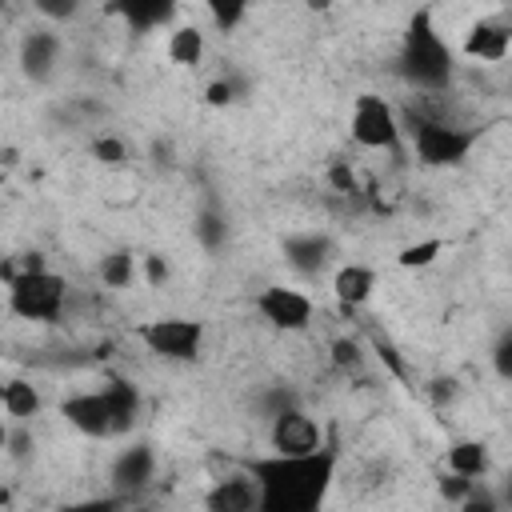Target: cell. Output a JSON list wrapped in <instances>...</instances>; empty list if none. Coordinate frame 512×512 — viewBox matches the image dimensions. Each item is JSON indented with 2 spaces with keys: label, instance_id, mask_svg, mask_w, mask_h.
I'll return each mask as SVG.
<instances>
[{
  "label": "cell",
  "instance_id": "1",
  "mask_svg": "<svg viewBox=\"0 0 512 512\" xmlns=\"http://www.w3.org/2000/svg\"><path fill=\"white\" fill-rule=\"evenodd\" d=\"M336 456L340 452L332 444H320L316 452H304V456L268 452L248 460L244 468L256 480L260 512H316L332 488Z\"/></svg>",
  "mask_w": 512,
  "mask_h": 512
},
{
  "label": "cell",
  "instance_id": "2",
  "mask_svg": "<svg viewBox=\"0 0 512 512\" xmlns=\"http://www.w3.org/2000/svg\"><path fill=\"white\" fill-rule=\"evenodd\" d=\"M396 72L420 92H444L452 84L456 60H452V48L444 44V36H440V28L432 20V8H416L412 12V20L404 28V40H400Z\"/></svg>",
  "mask_w": 512,
  "mask_h": 512
},
{
  "label": "cell",
  "instance_id": "3",
  "mask_svg": "<svg viewBox=\"0 0 512 512\" xmlns=\"http://www.w3.org/2000/svg\"><path fill=\"white\" fill-rule=\"evenodd\" d=\"M408 132H412V148H416L420 164H428V168H456L480 144V128H464V124H452V120H440L428 112H412Z\"/></svg>",
  "mask_w": 512,
  "mask_h": 512
},
{
  "label": "cell",
  "instance_id": "4",
  "mask_svg": "<svg viewBox=\"0 0 512 512\" xmlns=\"http://www.w3.org/2000/svg\"><path fill=\"white\" fill-rule=\"evenodd\" d=\"M68 304V280L52 268H32V272H16L8 280V308L20 320L32 324H56L64 316Z\"/></svg>",
  "mask_w": 512,
  "mask_h": 512
},
{
  "label": "cell",
  "instance_id": "5",
  "mask_svg": "<svg viewBox=\"0 0 512 512\" xmlns=\"http://www.w3.org/2000/svg\"><path fill=\"white\" fill-rule=\"evenodd\" d=\"M204 320L196 316H156V320H144L136 324V336L140 344L160 356V360H172V364H192L204 348Z\"/></svg>",
  "mask_w": 512,
  "mask_h": 512
},
{
  "label": "cell",
  "instance_id": "6",
  "mask_svg": "<svg viewBox=\"0 0 512 512\" xmlns=\"http://www.w3.org/2000/svg\"><path fill=\"white\" fill-rule=\"evenodd\" d=\"M348 128H352V140H356L360 148H376V152L400 148V132H404L396 108H392L384 96H376V92H360V96H356Z\"/></svg>",
  "mask_w": 512,
  "mask_h": 512
},
{
  "label": "cell",
  "instance_id": "7",
  "mask_svg": "<svg viewBox=\"0 0 512 512\" xmlns=\"http://www.w3.org/2000/svg\"><path fill=\"white\" fill-rule=\"evenodd\" d=\"M256 312L268 328L276 332H304L316 316L312 300L300 292V288H288V284H268L256 292Z\"/></svg>",
  "mask_w": 512,
  "mask_h": 512
},
{
  "label": "cell",
  "instance_id": "8",
  "mask_svg": "<svg viewBox=\"0 0 512 512\" xmlns=\"http://www.w3.org/2000/svg\"><path fill=\"white\" fill-rule=\"evenodd\" d=\"M268 444H272V452H284V456L316 452L320 448V424L300 404H288V408L268 416Z\"/></svg>",
  "mask_w": 512,
  "mask_h": 512
},
{
  "label": "cell",
  "instance_id": "9",
  "mask_svg": "<svg viewBox=\"0 0 512 512\" xmlns=\"http://www.w3.org/2000/svg\"><path fill=\"white\" fill-rule=\"evenodd\" d=\"M60 52H64L60 32H52V28H32V32L20 40V72H24L32 84H48V80L56 76Z\"/></svg>",
  "mask_w": 512,
  "mask_h": 512
},
{
  "label": "cell",
  "instance_id": "10",
  "mask_svg": "<svg viewBox=\"0 0 512 512\" xmlns=\"http://www.w3.org/2000/svg\"><path fill=\"white\" fill-rule=\"evenodd\" d=\"M108 480H112V488L120 496H132V492L148 488L156 480V452H152V444H128V448H120L116 460H112V468H108Z\"/></svg>",
  "mask_w": 512,
  "mask_h": 512
},
{
  "label": "cell",
  "instance_id": "11",
  "mask_svg": "<svg viewBox=\"0 0 512 512\" xmlns=\"http://www.w3.org/2000/svg\"><path fill=\"white\" fill-rule=\"evenodd\" d=\"M512 48V28L504 16H480L468 32H464V56L480 60V64H500Z\"/></svg>",
  "mask_w": 512,
  "mask_h": 512
},
{
  "label": "cell",
  "instance_id": "12",
  "mask_svg": "<svg viewBox=\"0 0 512 512\" xmlns=\"http://www.w3.org/2000/svg\"><path fill=\"white\" fill-rule=\"evenodd\" d=\"M336 256V244L328 232H296L284 240V260L300 276H320Z\"/></svg>",
  "mask_w": 512,
  "mask_h": 512
},
{
  "label": "cell",
  "instance_id": "13",
  "mask_svg": "<svg viewBox=\"0 0 512 512\" xmlns=\"http://www.w3.org/2000/svg\"><path fill=\"white\" fill-rule=\"evenodd\" d=\"M60 416H64L76 432H84V436H92V440H108V436H112V420H108L104 392H76V396L60 400Z\"/></svg>",
  "mask_w": 512,
  "mask_h": 512
},
{
  "label": "cell",
  "instance_id": "14",
  "mask_svg": "<svg viewBox=\"0 0 512 512\" xmlns=\"http://www.w3.org/2000/svg\"><path fill=\"white\" fill-rule=\"evenodd\" d=\"M104 392V404H108V420H112V436H124L140 424V412H144V396L132 380L124 376H108V384L100 388Z\"/></svg>",
  "mask_w": 512,
  "mask_h": 512
},
{
  "label": "cell",
  "instance_id": "15",
  "mask_svg": "<svg viewBox=\"0 0 512 512\" xmlns=\"http://www.w3.org/2000/svg\"><path fill=\"white\" fill-rule=\"evenodd\" d=\"M204 504H208L212 512H260V492H256V480H252L248 468H244V472H236V476L216 480V484L208 488Z\"/></svg>",
  "mask_w": 512,
  "mask_h": 512
},
{
  "label": "cell",
  "instance_id": "16",
  "mask_svg": "<svg viewBox=\"0 0 512 512\" xmlns=\"http://www.w3.org/2000/svg\"><path fill=\"white\" fill-rule=\"evenodd\" d=\"M372 292H376V268H368V264H340L332 272V296H336V304L344 312L364 308L372 300Z\"/></svg>",
  "mask_w": 512,
  "mask_h": 512
},
{
  "label": "cell",
  "instance_id": "17",
  "mask_svg": "<svg viewBox=\"0 0 512 512\" xmlns=\"http://www.w3.org/2000/svg\"><path fill=\"white\" fill-rule=\"evenodd\" d=\"M176 4L180 0H108V12L120 16L132 32H152V28L172 24Z\"/></svg>",
  "mask_w": 512,
  "mask_h": 512
},
{
  "label": "cell",
  "instance_id": "18",
  "mask_svg": "<svg viewBox=\"0 0 512 512\" xmlns=\"http://www.w3.org/2000/svg\"><path fill=\"white\" fill-rule=\"evenodd\" d=\"M492 468V452L484 440H456L448 448V472L468 476V480H484Z\"/></svg>",
  "mask_w": 512,
  "mask_h": 512
},
{
  "label": "cell",
  "instance_id": "19",
  "mask_svg": "<svg viewBox=\"0 0 512 512\" xmlns=\"http://www.w3.org/2000/svg\"><path fill=\"white\" fill-rule=\"evenodd\" d=\"M0 408H4V416H12V420H32V416L40 412V392H36V384L24 380V376L4 380V384H0Z\"/></svg>",
  "mask_w": 512,
  "mask_h": 512
},
{
  "label": "cell",
  "instance_id": "20",
  "mask_svg": "<svg viewBox=\"0 0 512 512\" xmlns=\"http://www.w3.org/2000/svg\"><path fill=\"white\" fill-rule=\"evenodd\" d=\"M136 272H140V256L132 248H112L96 260V276L104 288H128L136 280Z\"/></svg>",
  "mask_w": 512,
  "mask_h": 512
},
{
  "label": "cell",
  "instance_id": "21",
  "mask_svg": "<svg viewBox=\"0 0 512 512\" xmlns=\"http://www.w3.org/2000/svg\"><path fill=\"white\" fill-rule=\"evenodd\" d=\"M204 52H208V40H204V32L196 24H180V28L168 32V60L172 64L196 68L204 60Z\"/></svg>",
  "mask_w": 512,
  "mask_h": 512
},
{
  "label": "cell",
  "instance_id": "22",
  "mask_svg": "<svg viewBox=\"0 0 512 512\" xmlns=\"http://www.w3.org/2000/svg\"><path fill=\"white\" fill-rule=\"evenodd\" d=\"M192 236L200 240L204 252H220L228 244V212L216 208V204H204L192 220Z\"/></svg>",
  "mask_w": 512,
  "mask_h": 512
},
{
  "label": "cell",
  "instance_id": "23",
  "mask_svg": "<svg viewBox=\"0 0 512 512\" xmlns=\"http://www.w3.org/2000/svg\"><path fill=\"white\" fill-rule=\"evenodd\" d=\"M440 252H444V240H440V236H428V240L404 244V248L396 252V264H400V268H428V264L440 260Z\"/></svg>",
  "mask_w": 512,
  "mask_h": 512
},
{
  "label": "cell",
  "instance_id": "24",
  "mask_svg": "<svg viewBox=\"0 0 512 512\" xmlns=\"http://www.w3.org/2000/svg\"><path fill=\"white\" fill-rule=\"evenodd\" d=\"M204 8H208L212 24H216L220 32H236V28H240V20L248 16L252 0H204Z\"/></svg>",
  "mask_w": 512,
  "mask_h": 512
},
{
  "label": "cell",
  "instance_id": "25",
  "mask_svg": "<svg viewBox=\"0 0 512 512\" xmlns=\"http://www.w3.org/2000/svg\"><path fill=\"white\" fill-rule=\"evenodd\" d=\"M328 356H332V368H340V372H360V364H364V348L356 336H336L328 344Z\"/></svg>",
  "mask_w": 512,
  "mask_h": 512
},
{
  "label": "cell",
  "instance_id": "26",
  "mask_svg": "<svg viewBox=\"0 0 512 512\" xmlns=\"http://www.w3.org/2000/svg\"><path fill=\"white\" fill-rule=\"evenodd\" d=\"M88 152H92V160H96V164H104V168H120V164L128 160V144H124L120 136H112V132L96 136Z\"/></svg>",
  "mask_w": 512,
  "mask_h": 512
},
{
  "label": "cell",
  "instance_id": "27",
  "mask_svg": "<svg viewBox=\"0 0 512 512\" xmlns=\"http://www.w3.org/2000/svg\"><path fill=\"white\" fill-rule=\"evenodd\" d=\"M32 8L52 24H68L88 8V0H32Z\"/></svg>",
  "mask_w": 512,
  "mask_h": 512
},
{
  "label": "cell",
  "instance_id": "28",
  "mask_svg": "<svg viewBox=\"0 0 512 512\" xmlns=\"http://www.w3.org/2000/svg\"><path fill=\"white\" fill-rule=\"evenodd\" d=\"M328 184H332V192H340V196H364V188H360V180H356V172H352L348 160H332V164H328Z\"/></svg>",
  "mask_w": 512,
  "mask_h": 512
},
{
  "label": "cell",
  "instance_id": "29",
  "mask_svg": "<svg viewBox=\"0 0 512 512\" xmlns=\"http://www.w3.org/2000/svg\"><path fill=\"white\" fill-rule=\"evenodd\" d=\"M372 348H376V356H380V364L396 376V380H408V364H404V356L396 352V344L388 340V336H372Z\"/></svg>",
  "mask_w": 512,
  "mask_h": 512
},
{
  "label": "cell",
  "instance_id": "30",
  "mask_svg": "<svg viewBox=\"0 0 512 512\" xmlns=\"http://www.w3.org/2000/svg\"><path fill=\"white\" fill-rule=\"evenodd\" d=\"M236 96H240V84H236L232 76H220V80H212V84L204 88V104H208V108H228Z\"/></svg>",
  "mask_w": 512,
  "mask_h": 512
},
{
  "label": "cell",
  "instance_id": "31",
  "mask_svg": "<svg viewBox=\"0 0 512 512\" xmlns=\"http://www.w3.org/2000/svg\"><path fill=\"white\" fill-rule=\"evenodd\" d=\"M492 364H496V376L500 380H512V328H504L492 344Z\"/></svg>",
  "mask_w": 512,
  "mask_h": 512
},
{
  "label": "cell",
  "instance_id": "32",
  "mask_svg": "<svg viewBox=\"0 0 512 512\" xmlns=\"http://www.w3.org/2000/svg\"><path fill=\"white\" fill-rule=\"evenodd\" d=\"M472 484H480V480H468V476H456V472H444V480H440V496L448 500V504H460L468 492H472Z\"/></svg>",
  "mask_w": 512,
  "mask_h": 512
},
{
  "label": "cell",
  "instance_id": "33",
  "mask_svg": "<svg viewBox=\"0 0 512 512\" xmlns=\"http://www.w3.org/2000/svg\"><path fill=\"white\" fill-rule=\"evenodd\" d=\"M20 428H8V448H4V456H16V460H24L28 452H32V432H28V420H16Z\"/></svg>",
  "mask_w": 512,
  "mask_h": 512
},
{
  "label": "cell",
  "instance_id": "34",
  "mask_svg": "<svg viewBox=\"0 0 512 512\" xmlns=\"http://www.w3.org/2000/svg\"><path fill=\"white\" fill-rule=\"evenodd\" d=\"M140 272H144V280H148L152 288H160V284H168V260H164L160 252H148V256L140 260Z\"/></svg>",
  "mask_w": 512,
  "mask_h": 512
},
{
  "label": "cell",
  "instance_id": "35",
  "mask_svg": "<svg viewBox=\"0 0 512 512\" xmlns=\"http://www.w3.org/2000/svg\"><path fill=\"white\" fill-rule=\"evenodd\" d=\"M288 404H296V396H292L288 388H268V392H264V416H272V412H280V408H288Z\"/></svg>",
  "mask_w": 512,
  "mask_h": 512
},
{
  "label": "cell",
  "instance_id": "36",
  "mask_svg": "<svg viewBox=\"0 0 512 512\" xmlns=\"http://www.w3.org/2000/svg\"><path fill=\"white\" fill-rule=\"evenodd\" d=\"M428 392H432V400H436V404L456 400V380H444V376H440V380H432V388H428Z\"/></svg>",
  "mask_w": 512,
  "mask_h": 512
},
{
  "label": "cell",
  "instance_id": "37",
  "mask_svg": "<svg viewBox=\"0 0 512 512\" xmlns=\"http://www.w3.org/2000/svg\"><path fill=\"white\" fill-rule=\"evenodd\" d=\"M304 4H308L312 12H328V8H332V0H304Z\"/></svg>",
  "mask_w": 512,
  "mask_h": 512
},
{
  "label": "cell",
  "instance_id": "38",
  "mask_svg": "<svg viewBox=\"0 0 512 512\" xmlns=\"http://www.w3.org/2000/svg\"><path fill=\"white\" fill-rule=\"evenodd\" d=\"M4 448H8V424L0 420V456H4Z\"/></svg>",
  "mask_w": 512,
  "mask_h": 512
},
{
  "label": "cell",
  "instance_id": "39",
  "mask_svg": "<svg viewBox=\"0 0 512 512\" xmlns=\"http://www.w3.org/2000/svg\"><path fill=\"white\" fill-rule=\"evenodd\" d=\"M4 4H8V0H0V8H4Z\"/></svg>",
  "mask_w": 512,
  "mask_h": 512
}]
</instances>
